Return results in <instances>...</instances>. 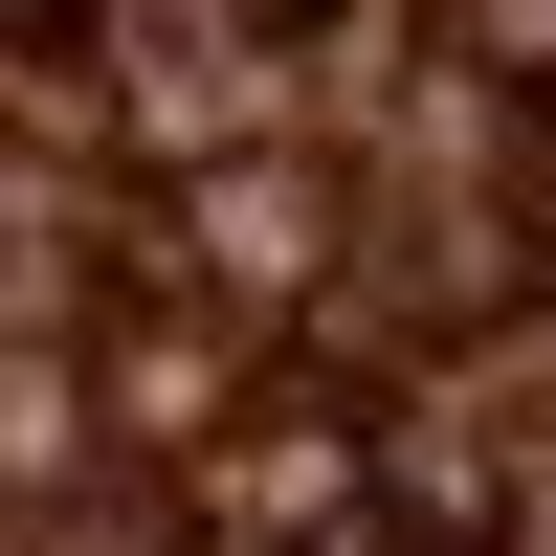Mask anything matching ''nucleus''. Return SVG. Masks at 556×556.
Instances as JSON below:
<instances>
[{"label": "nucleus", "mask_w": 556, "mask_h": 556, "mask_svg": "<svg viewBox=\"0 0 556 556\" xmlns=\"http://www.w3.org/2000/svg\"><path fill=\"white\" fill-rule=\"evenodd\" d=\"M178 245H223L245 290H312V245H334V178H312V156H223Z\"/></svg>", "instance_id": "obj_1"}, {"label": "nucleus", "mask_w": 556, "mask_h": 556, "mask_svg": "<svg viewBox=\"0 0 556 556\" xmlns=\"http://www.w3.org/2000/svg\"><path fill=\"white\" fill-rule=\"evenodd\" d=\"M112 401H134V424H201V401H223V356H201V334H178V356L134 334V356H112Z\"/></svg>", "instance_id": "obj_3"}, {"label": "nucleus", "mask_w": 556, "mask_h": 556, "mask_svg": "<svg viewBox=\"0 0 556 556\" xmlns=\"http://www.w3.org/2000/svg\"><path fill=\"white\" fill-rule=\"evenodd\" d=\"M23 556H201V513H156V490H45Z\"/></svg>", "instance_id": "obj_2"}]
</instances>
